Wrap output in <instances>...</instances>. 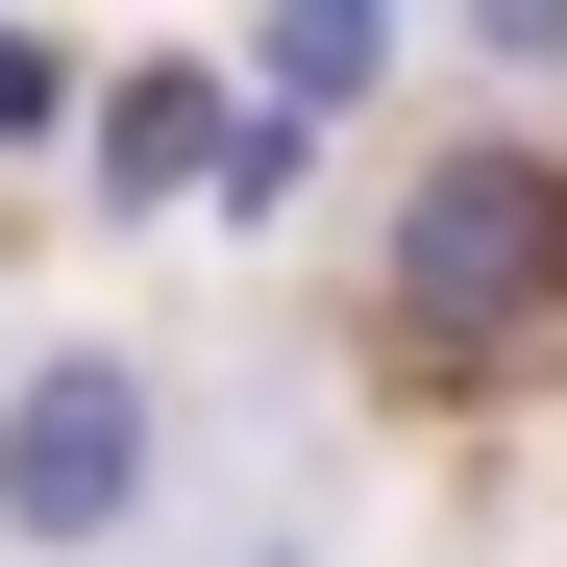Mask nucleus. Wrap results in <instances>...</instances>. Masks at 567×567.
<instances>
[{"label":"nucleus","mask_w":567,"mask_h":567,"mask_svg":"<svg viewBox=\"0 0 567 567\" xmlns=\"http://www.w3.org/2000/svg\"><path fill=\"white\" fill-rule=\"evenodd\" d=\"M395 297H420V346H518L543 297H567V173H444L420 198V247H395Z\"/></svg>","instance_id":"obj_1"},{"label":"nucleus","mask_w":567,"mask_h":567,"mask_svg":"<svg viewBox=\"0 0 567 567\" xmlns=\"http://www.w3.org/2000/svg\"><path fill=\"white\" fill-rule=\"evenodd\" d=\"M124 494H148V395H124V370H50L25 444H0V518L74 543V518H124Z\"/></svg>","instance_id":"obj_2"}]
</instances>
